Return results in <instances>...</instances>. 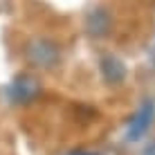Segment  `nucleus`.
<instances>
[{"mask_svg":"<svg viewBox=\"0 0 155 155\" xmlns=\"http://www.w3.org/2000/svg\"><path fill=\"white\" fill-rule=\"evenodd\" d=\"M74 155H94V153H74Z\"/></svg>","mask_w":155,"mask_h":155,"instance_id":"nucleus-2","label":"nucleus"},{"mask_svg":"<svg viewBox=\"0 0 155 155\" xmlns=\"http://www.w3.org/2000/svg\"><path fill=\"white\" fill-rule=\"evenodd\" d=\"M148 124H151V108H142L140 113H137V117L130 121V130H128V135H130V140H140V137L144 135V130L148 128Z\"/></svg>","mask_w":155,"mask_h":155,"instance_id":"nucleus-1","label":"nucleus"}]
</instances>
